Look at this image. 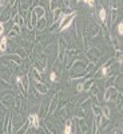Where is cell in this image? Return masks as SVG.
Returning <instances> with one entry per match:
<instances>
[{"label":"cell","mask_w":123,"mask_h":134,"mask_svg":"<svg viewBox=\"0 0 123 134\" xmlns=\"http://www.w3.org/2000/svg\"><path fill=\"white\" fill-rule=\"evenodd\" d=\"M28 119H30V125H31V126H34V127L38 129V127H39V115H38V114H30Z\"/></svg>","instance_id":"cell-1"},{"label":"cell","mask_w":123,"mask_h":134,"mask_svg":"<svg viewBox=\"0 0 123 134\" xmlns=\"http://www.w3.org/2000/svg\"><path fill=\"white\" fill-rule=\"evenodd\" d=\"M5 50H7V36H3L0 39V51L4 52Z\"/></svg>","instance_id":"cell-2"},{"label":"cell","mask_w":123,"mask_h":134,"mask_svg":"<svg viewBox=\"0 0 123 134\" xmlns=\"http://www.w3.org/2000/svg\"><path fill=\"white\" fill-rule=\"evenodd\" d=\"M99 16H100V20H102V22H104V20H106V10H104V8H100Z\"/></svg>","instance_id":"cell-3"},{"label":"cell","mask_w":123,"mask_h":134,"mask_svg":"<svg viewBox=\"0 0 123 134\" xmlns=\"http://www.w3.org/2000/svg\"><path fill=\"white\" fill-rule=\"evenodd\" d=\"M72 20H74V13H72V16H71V20H70V22H68V23H67V24H64V26L62 27V28H60V31H64V30H67V28H68V27L71 26Z\"/></svg>","instance_id":"cell-4"},{"label":"cell","mask_w":123,"mask_h":134,"mask_svg":"<svg viewBox=\"0 0 123 134\" xmlns=\"http://www.w3.org/2000/svg\"><path fill=\"white\" fill-rule=\"evenodd\" d=\"M72 131H71V123H68V125H66V127H64V134H71Z\"/></svg>","instance_id":"cell-5"},{"label":"cell","mask_w":123,"mask_h":134,"mask_svg":"<svg viewBox=\"0 0 123 134\" xmlns=\"http://www.w3.org/2000/svg\"><path fill=\"white\" fill-rule=\"evenodd\" d=\"M83 1H84L86 4H88L90 7H95V1H94V0H83Z\"/></svg>","instance_id":"cell-6"},{"label":"cell","mask_w":123,"mask_h":134,"mask_svg":"<svg viewBox=\"0 0 123 134\" xmlns=\"http://www.w3.org/2000/svg\"><path fill=\"white\" fill-rule=\"evenodd\" d=\"M118 32H119V35L123 34V23H120L119 26H118Z\"/></svg>","instance_id":"cell-7"},{"label":"cell","mask_w":123,"mask_h":134,"mask_svg":"<svg viewBox=\"0 0 123 134\" xmlns=\"http://www.w3.org/2000/svg\"><path fill=\"white\" fill-rule=\"evenodd\" d=\"M50 78H51L52 82H55V80H56V75H55V73H51V74H50Z\"/></svg>","instance_id":"cell-8"},{"label":"cell","mask_w":123,"mask_h":134,"mask_svg":"<svg viewBox=\"0 0 123 134\" xmlns=\"http://www.w3.org/2000/svg\"><path fill=\"white\" fill-rule=\"evenodd\" d=\"M102 75H103V77H106V75H107V67H103V68H102Z\"/></svg>","instance_id":"cell-9"},{"label":"cell","mask_w":123,"mask_h":134,"mask_svg":"<svg viewBox=\"0 0 123 134\" xmlns=\"http://www.w3.org/2000/svg\"><path fill=\"white\" fill-rule=\"evenodd\" d=\"M3 32H4V26L3 23H0V35H3Z\"/></svg>","instance_id":"cell-10"},{"label":"cell","mask_w":123,"mask_h":134,"mask_svg":"<svg viewBox=\"0 0 123 134\" xmlns=\"http://www.w3.org/2000/svg\"><path fill=\"white\" fill-rule=\"evenodd\" d=\"M5 6V0H0V7H4Z\"/></svg>","instance_id":"cell-11"}]
</instances>
